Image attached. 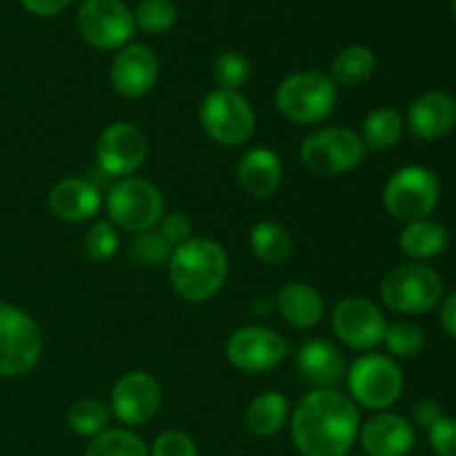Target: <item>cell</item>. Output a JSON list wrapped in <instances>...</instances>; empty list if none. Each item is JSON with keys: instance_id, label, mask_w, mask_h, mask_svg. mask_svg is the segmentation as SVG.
Segmentation results:
<instances>
[{"instance_id": "1", "label": "cell", "mask_w": 456, "mask_h": 456, "mask_svg": "<svg viewBox=\"0 0 456 456\" xmlns=\"http://www.w3.org/2000/svg\"><path fill=\"white\" fill-rule=\"evenodd\" d=\"M361 430L356 403L338 390H312L289 419L292 444L301 456H347Z\"/></svg>"}, {"instance_id": "2", "label": "cell", "mask_w": 456, "mask_h": 456, "mask_svg": "<svg viewBox=\"0 0 456 456\" xmlns=\"http://www.w3.org/2000/svg\"><path fill=\"white\" fill-rule=\"evenodd\" d=\"M167 265L172 288L190 303L209 301L223 288L230 270L225 249L216 240L203 236H191L174 248Z\"/></svg>"}, {"instance_id": "3", "label": "cell", "mask_w": 456, "mask_h": 456, "mask_svg": "<svg viewBox=\"0 0 456 456\" xmlns=\"http://www.w3.org/2000/svg\"><path fill=\"white\" fill-rule=\"evenodd\" d=\"M337 105V87L323 71H297L276 89V107L297 125H316Z\"/></svg>"}, {"instance_id": "4", "label": "cell", "mask_w": 456, "mask_h": 456, "mask_svg": "<svg viewBox=\"0 0 456 456\" xmlns=\"http://www.w3.org/2000/svg\"><path fill=\"white\" fill-rule=\"evenodd\" d=\"M439 196L441 185L436 174L421 165H408L387 178L383 205L392 218L408 225L430 216L439 203Z\"/></svg>"}, {"instance_id": "5", "label": "cell", "mask_w": 456, "mask_h": 456, "mask_svg": "<svg viewBox=\"0 0 456 456\" xmlns=\"http://www.w3.org/2000/svg\"><path fill=\"white\" fill-rule=\"evenodd\" d=\"M111 225L132 234L154 230L165 212L163 194L145 178H120L105 199Z\"/></svg>"}, {"instance_id": "6", "label": "cell", "mask_w": 456, "mask_h": 456, "mask_svg": "<svg viewBox=\"0 0 456 456\" xmlns=\"http://www.w3.org/2000/svg\"><path fill=\"white\" fill-rule=\"evenodd\" d=\"M350 399L372 412H383L399 401L403 392L401 368L383 354H365L346 372Z\"/></svg>"}, {"instance_id": "7", "label": "cell", "mask_w": 456, "mask_h": 456, "mask_svg": "<svg viewBox=\"0 0 456 456\" xmlns=\"http://www.w3.org/2000/svg\"><path fill=\"white\" fill-rule=\"evenodd\" d=\"M200 125L212 141L223 147H239L252 138L256 114L239 92L214 89L200 102Z\"/></svg>"}, {"instance_id": "8", "label": "cell", "mask_w": 456, "mask_h": 456, "mask_svg": "<svg viewBox=\"0 0 456 456\" xmlns=\"http://www.w3.org/2000/svg\"><path fill=\"white\" fill-rule=\"evenodd\" d=\"M444 297V281L423 263H408L387 272L381 283V298L399 314H423Z\"/></svg>"}, {"instance_id": "9", "label": "cell", "mask_w": 456, "mask_h": 456, "mask_svg": "<svg viewBox=\"0 0 456 456\" xmlns=\"http://www.w3.org/2000/svg\"><path fill=\"white\" fill-rule=\"evenodd\" d=\"M43 352L38 325L20 307L0 303V377L12 379L31 372Z\"/></svg>"}, {"instance_id": "10", "label": "cell", "mask_w": 456, "mask_h": 456, "mask_svg": "<svg viewBox=\"0 0 456 456\" xmlns=\"http://www.w3.org/2000/svg\"><path fill=\"white\" fill-rule=\"evenodd\" d=\"M365 145L350 127H323L303 141L301 163L316 176H338L363 160Z\"/></svg>"}, {"instance_id": "11", "label": "cell", "mask_w": 456, "mask_h": 456, "mask_svg": "<svg viewBox=\"0 0 456 456\" xmlns=\"http://www.w3.org/2000/svg\"><path fill=\"white\" fill-rule=\"evenodd\" d=\"M76 25L85 43L102 52L123 49L136 31L134 13L120 0H85L76 16Z\"/></svg>"}, {"instance_id": "12", "label": "cell", "mask_w": 456, "mask_h": 456, "mask_svg": "<svg viewBox=\"0 0 456 456\" xmlns=\"http://www.w3.org/2000/svg\"><path fill=\"white\" fill-rule=\"evenodd\" d=\"M332 330L347 347L368 352L381 346L386 338V316L363 297H347L334 307Z\"/></svg>"}, {"instance_id": "13", "label": "cell", "mask_w": 456, "mask_h": 456, "mask_svg": "<svg viewBox=\"0 0 456 456\" xmlns=\"http://www.w3.org/2000/svg\"><path fill=\"white\" fill-rule=\"evenodd\" d=\"M227 361L236 370L248 374H261L276 368L288 354V343L274 330L249 325L236 330L225 346Z\"/></svg>"}, {"instance_id": "14", "label": "cell", "mask_w": 456, "mask_h": 456, "mask_svg": "<svg viewBox=\"0 0 456 456\" xmlns=\"http://www.w3.org/2000/svg\"><path fill=\"white\" fill-rule=\"evenodd\" d=\"M160 408V386L151 374L127 372L111 390V414L123 426H142L151 421Z\"/></svg>"}, {"instance_id": "15", "label": "cell", "mask_w": 456, "mask_h": 456, "mask_svg": "<svg viewBox=\"0 0 456 456\" xmlns=\"http://www.w3.org/2000/svg\"><path fill=\"white\" fill-rule=\"evenodd\" d=\"M96 159L98 165L111 176H129L145 163V136L132 123H111L98 136Z\"/></svg>"}, {"instance_id": "16", "label": "cell", "mask_w": 456, "mask_h": 456, "mask_svg": "<svg viewBox=\"0 0 456 456\" xmlns=\"http://www.w3.org/2000/svg\"><path fill=\"white\" fill-rule=\"evenodd\" d=\"M111 87L125 98H141L159 80V58L147 45H125L111 61Z\"/></svg>"}, {"instance_id": "17", "label": "cell", "mask_w": 456, "mask_h": 456, "mask_svg": "<svg viewBox=\"0 0 456 456\" xmlns=\"http://www.w3.org/2000/svg\"><path fill=\"white\" fill-rule=\"evenodd\" d=\"M405 125L419 141L444 138L456 125V101L450 94L439 92V89L421 94L410 105Z\"/></svg>"}, {"instance_id": "18", "label": "cell", "mask_w": 456, "mask_h": 456, "mask_svg": "<svg viewBox=\"0 0 456 456\" xmlns=\"http://www.w3.org/2000/svg\"><path fill=\"white\" fill-rule=\"evenodd\" d=\"M359 439L368 456H408L414 448V428L401 414L379 412L363 423Z\"/></svg>"}, {"instance_id": "19", "label": "cell", "mask_w": 456, "mask_h": 456, "mask_svg": "<svg viewBox=\"0 0 456 456\" xmlns=\"http://www.w3.org/2000/svg\"><path fill=\"white\" fill-rule=\"evenodd\" d=\"M298 374L314 390H334L346 379L343 354L323 338H310L301 346L297 356Z\"/></svg>"}, {"instance_id": "20", "label": "cell", "mask_w": 456, "mask_h": 456, "mask_svg": "<svg viewBox=\"0 0 456 456\" xmlns=\"http://www.w3.org/2000/svg\"><path fill=\"white\" fill-rule=\"evenodd\" d=\"M49 209L67 223H80L96 216L101 209V191L85 178H62L49 191Z\"/></svg>"}, {"instance_id": "21", "label": "cell", "mask_w": 456, "mask_h": 456, "mask_svg": "<svg viewBox=\"0 0 456 456\" xmlns=\"http://www.w3.org/2000/svg\"><path fill=\"white\" fill-rule=\"evenodd\" d=\"M236 176H239L245 194H249L252 199H270L283 181V167L274 151L267 147H254V150L245 151L243 159L239 160Z\"/></svg>"}, {"instance_id": "22", "label": "cell", "mask_w": 456, "mask_h": 456, "mask_svg": "<svg viewBox=\"0 0 456 456\" xmlns=\"http://www.w3.org/2000/svg\"><path fill=\"white\" fill-rule=\"evenodd\" d=\"M276 307L289 325L298 330H310L321 323L325 314V301L312 285L288 283L279 289Z\"/></svg>"}, {"instance_id": "23", "label": "cell", "mask_w": 456, "mask_h": 456, "mask_svg": "<svg viewBox=\"0 0 456 456\" xmlns=\"http://www.w3.org/2000/svg\"><path fill=\"white\" fill-rule=\"evenodd\" d=\"M289 417V403L281 392H263L245 410V426L254 436L270 439L279 435Z\"/></svg>"}, {"instance_id": "24", "label": "cell", "mask_w": 456, "mask_h": 456, "mask_svg": "<svg viewBox=\"0 0 456 456\" xmlns=\"http://www.w3.org/2000/svg\"><path fill=\"white\" fill-rule=\"evenodd\" d=\"M399 245L403 254L414 261L439 256L448 245V230L441 223L423 218V221L408 223L399 236Z\"/></svg>"}, {"instance_id": "25", "label": "cell", "mask_w": 456, "mask_h": 456, "mask_svg": "<svg viewBox=\"0 0 456 456\" xmlns=\"http://www.w3.org/2000/svg\"><path fill=\"white\" fill-rule=\"evenodd\" d=\"M405 120L392 107H379V110L370 111L361 127V141H363L365 150H390L403 136Z\"/></svg>"}, {"instance_id": "26", "label": "cell", "mask_w": 456, "mask_h": 456, "mask_svg": "<svg viewBox=\"0 0 456 456\" xmlns=\"http://www.w3.org/2000/svg\"><path fill=\"white\" fill-rule=\"evenodd\" d=\"M249 245L254 256L265 265H279L292 254V236L283 225L272 221H261L249 232Z\"/></svg>"}, {"instance_id": "27", "label": "cell", "mask_w": 456, "mask_h": 456, "mask_svg": "<svg viewBox=\"0 0 456 456\" xmlns=\"http://www.w3.org/2000/svg\"><path fill=\"white\" fill-rule=\"evenodd\" d=\"M377 58L363 45H350L341 49L332 61V78L341 87H356L374 74Z\"/></svg>"}, {"instance_id": "28", "label": "cell", "mask_w": 456, "mask_h": 456, "mask_svg": "<svg viewBox=\"0 0 456 456\" xmlns=\"http://www.w3.org/2000/svg\"><path fill=\"white\" fill-rule=\"evenodd\" d=\"M85 456H150L145 441L132 430L107 428L89 441Z\"/></svg>"}, {"instance_id": "29", "label": "cell", "mask_w": 456, "mask_h": 456, "mask_svg": "<svg viewBox=\"0 0 456 456\" xmlns=\"http://www.w3.org/2000/svg\"><path fill=\"white\" fill-rule=\"evenodd\" d=\"M111 419V410L96 399L76 401L67 412V426L74 435L94 439L96 435L107 430Z\"/></svg>"}, {"instance_id": "30", "label": "cell", "mask_w": 456, "mask_h": 456, "mask_svg": "<svg viewBox=\"0 0 456 456\" xmlns=\"http://www.w3.org/2000/svg\"><path fill=\"white\" fill-rule=\"evenodd\" d=\"M132 13L136 29L145 34H163L176 22V4L172 0H141Z\"/></svg>"}, {"instance_id": "31", "label": "cell", "mask_w": 456, "mask_h": 456, "mask_svg": "<svg viewBox=\"0 0 456 456\" xmlns=\"http://www.w3.org/2000/svg\"><path fill=\"white\" fill-rule=\"evenodd\" d=\"M383 343L387 346L390 354L410 359V356H417L423 350L426 334L414 321H395L392 325H387Z\"/></svg>"}, {"instance_id": "32", "label": "cell", "mask_w": 456, "mask_h": 456, "mask_svg": "<svg viewBox=\"0 0 456 456\" xmlns=\"http://www.w3.org/2000/svg\"><path fill=\"white\" fill-rule=\"evenodd\" d=\"M249 74H252L249 61L239 52H223L221 56L214 61L212 76L214 80H216L218 89L239 92V89L249 80Z\"/></svg>"}, {"instance_id": "33", "label": "cell", "mask_w": 456, "mask_h": 456, "mask_svg": "<svg viewBox=\"0 0 456 456\" xmlns=\"http://www.w3.org/2000/svg\"><path fill=\"white\" fill-rule=\"evenodd\" d=\"M172 245H169L159 232L147 230L141 232V234L132 240V245H129V256L136 263H141V265L154 267L167 263L169 256H172Z\"/></svg>"}, {"instance_id": "34", "label": "cell", "mask_w": 456, "mask_h": 456, "mask_svg": "<svg viewBox=\"0 0 456 456\" xmlns=\"http://www.w3.org/2000/svg\"><path fill=\"white\" fill-rule=\"evenodd\" d=\"M83 249L92 261H110L118 252V232L107 221L94 223L87 230V234H85Z\"/></svg>"}, {"instance_id": "35", "label": "cell", "mask_w": 456, "mask_h": 456, "mask_svg": "<svg viewBox=\"0 0 456 456\" xmlns=\"http://www.w3.org/2000/svg\"><path fill=\"white\" fill-rule=\"evenodd\" d=\"M150 456H199V450L183 430H165L151 444Z\"/></svg>"}, {"instance_id": "36", "label": "cell", "mask_w": 456, "mask_h": 456, "mask_svg": "<svg viewBox=\"0 0 456 456\" xmlns=\"http://www.w3.org/2000/svg\"><path fill=\"white\" fill-rule=\"evenodd\" d=\"M159 234L167 240L172 248H178L185 240L191 239V221L181 212H169L167 216L160 218Z\"/></svg>"}, {"instance_id": "37", "label": "cell", "mask_w": 456, "mask_h": 456, "mask_svg": "<svg viewBox=\"0 0 456 456\" xmlns=\"http://www.w3.org/2000/svg\"><path fill=\"white\" fill-rule=\"evenodd\" d=\"M428 432H430V445L436 456H456V419L444 417Z\"/></svg>"}, {"instance_id": "38", "label": "cell", "mask_w": 456, "mask_h": 456, "mask_svg": "<svg viewBox=\"0 0 456 456\" xmlns=\"http://www.w3.org/2000/svg\"><path fill=\"white\" fill-rule=\"evenodd\" d=\"M444 417L445 414H444V408H441V403H436V401L432 399H423L414 405V421H417L421 428H428V430H430L432 426H436Z\"/></svg>"}, {"instance_id": "39", "label": "cell", "mask_w": 456, "mask_h": 456, "mask_svg": "<svg viewBox=\"0 0 456 456\" xmlns=\"http://www.w3.org/2000/svg\"><path fill=\"white\" fill-rule=\"evenodd\" d=\"M25 4L27 12H31L34 16L40 18H52L58 16L61 12H65L71 4V0H20Z\"/></svg>"}, {"instance_id": "40", "label": "cell", "mask_w": 456, "mask_h": 456, "mask_svg": "<svg viewBox=\"0 0 456 456\" xmlns=\"http://www.w3.org/2000/svg\"><path fill=\"white\" fill-rule=\"evenodd\" d=\"M441 325L448 337L456 338V292L445 297L444 305H441Z\"/></svg>"}, {"instance_id": "41", "label": "cell", "mask_w": 456, "mask_h": 456, "mask_svg": "<svg viewBox=\"0 0 456 456\" xmlns=\"http://www.w3.org/2000/svg\"><path fill=\"white\" fill-rule=\"evenodd\" d=\"M452 9H454V13H456V0H452Z\"/></svg>"}, {"instance_id": "42", "label": "cell", "mask_w": 456, "mask_h": 456, "mask_svg": "<svg viewBox=\"0 0 456 456\" xmlns=\"http://www.w3.org/2000/svg\"><path fill=\"white\" fill-rule=\"evenodd\" d=\"M412 456H428V454H412Z\"/></svg>"}]
</instances>
